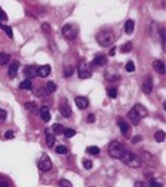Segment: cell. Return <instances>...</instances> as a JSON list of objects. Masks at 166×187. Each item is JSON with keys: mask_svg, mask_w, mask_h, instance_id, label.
<instances>
[{"mask_svg": "<svg viewBox=\"0 0 166 187\" xmlns=\"http://www.w3.org/2000/svg\"><path fill=\"white\" fill-rule=\"evenodd\" d=\"M18 68H19V62L18 61H13L9 65V70H8V74H9V77L13 79V77H17V73H18Z\"/></svg>", "mask_w": 166, "mask_h": 187, "instance_id": "cell-12", "label": "cell"}, {"mask_svg": "<svg viewBox=\"0 0 166 187\" xmlns=\"http://www.w3.org/2000/svg\"><path fill=\"white\" fill-rule=\"evenodd\" d=\"M86 153H89V154H99V148L95 147V146H91V147H88L86 148Z\"/></svg>", "mask_w": 166, "mask_h": 187, "instance_id": "cell-31", "label": "cell"}, {"mask_svg": "<svg viewBox=\"0 0 166 187\" xmlns=\"http://www.w3.org/2000/svg\"><path fill=\"white\" fill-rule=\"evenodd\" d=\"M59 187H73V186H71V183L68 180H61L59 181Z\"/></svg>", "mask_w": 166, "mask_h": 187, "instance_id": "cell-38", "label": "cell"}, {"mask_svg": "<svg viewBox=\"0 0 166 187\" xmlns=\"http://www.w3.org/2000/svg\"><path fill=\"white\" fill-rule=\"evenodd\" d=\"M59 113L63 114L64 117H71V107L67 104V101H63V104L59 106Z\"/></svg>", "mask_w": 166, "mask_h": 187, "instance_id": "cell-10", "label": "cell"}, {"mask_svg": "<svg viewBox=\"0 0 166 187\" xmlns=\"http://www.w3.org/2000/svg\"><path fill=\"white\" fill-rule=\"evenodd\" d=\"M9 60H11V55H9V54H6V52H0V65L8 64Z\"/></svg>", "mask_w": 166, "mask_h": 187, "instance_id": "cell-23", "label": "cell"}, {"mask_svg": "<svg viewBox=\"0 0 166 187\" xmlns=\"http://www.w3.org/2000/svg\"><path fill=\"white\" fill-rule=\"evenodd\" d=\"M74 102H76V106L80 108V110H85V108L89 107V101H88V98H86V96H76Z\"/></svg>", "mask_w": 166, "mask_h": 187, "instance_id": "cell-8", "label": "cell"}, {"mask_svg": "<svg viewBox=\"0 0 166 187\" xmlns=\"http://www.w3.org/2000/svg\"><path fill=\"white\" fill-rule=\"evenodd\" d=\"M165 131H156V134H154V140L157 143H163L165 141Z\"/></svg>", "mask_w": 166, "mask_h": 187, "instance_id": "cell-24", "label": "cell"}, {"mask_svg": "<svg viewBox=\"0 0 166 187\" xmlns=\"http://www.w3.org/2000/svg\"><path fill=\"white\" fill-rule=\"evenodd\" d=\"M92 64H93V65H98V67L105 65V64H107V57H104V55H97V57L93 58Z\"/></svg>", "mask_w": 166, "mask_h": 187, "instance_id": "cell-16", "label": "cell"}, {"mask_svg": "<svg viewBox=\"0 0 166 187\" xmlns=\"http://www.w3.org/2000/svg\"><path fill=\"white\" fill-rule=\"evenodd\" d=\"M114 54H116V48H111V49H110V52H108V55H110V57H113Z\"/></svg>", "mask_w": 166, "mask_h": 187, "instance_id": "cell-46", "label": "cell"}, {"mask_svg": "<svg viewBox=\"0 0 166 187\" xmlns=\"http://www.w3.org/2000/svg\"><path fill=\"white\" fill-rule=\"evenodd\" d=\"M133 187H150V186L147 184V183H144V181H137Z\"/></svg>", "mask_w": 166, "mask_h": 187, "instance_id": "cell-43", "label": "cell"}, {"mask_svg": "<svg viewBox=\"0 0 166 187\" xmlns=\"http://www.w3.org/2000/svg\"><path fill=\"white\" fill-rule=\"evenodd\" d=\"M64 135L67 137V138H71V137L76 135V131L71 129V128H67V129H64Z\"/></svg>", "mask_w": 166, "mask_h": 187, "instance_id": "cell-32", "label": "cell"}, {"mask_svg": "<svg viewBox=\"0 0 166 187\" xmlns=\"http://www.w3.org/2000/svg\"><path fill=\"white\" fill-rule=\"evenodd\" d=\"M153 67H154V70L159 74H165V64H163V61H160V60H156V61L153 62Z\"/></svg>", "mask_w": 166, "mask_h": 187, "instance_id": "cell-15", "label": "cell"}, {"mask_svg": "<svg viewBox=\"0 0 166 187\" xmlns=\"http://www.w3.org/2000/svg\"><path fill=\"white\" fill-rule=\"evenodd\" d=\"M19 88L21 89H27V91H30V89H33V82L30 79H25V80H23L21 83H19Z\"/></svg>", "mask_w": 166, "mask_h": 187, "instance_id": "cell-22", "label": "cell"}, {"mask_svg": "<svg viewBox=\"0 0 166 187\" xmlns=\"http://www.w3.org/2000/svg\"><path fill=\"white\" fill-rule=\"evenodd\" d=\"M51 74V65H40L37 67V76L39 77H48Z\"/></svg>", "mask_w": 166, "mask_h": 187, "instance_id": "cell-13", "label": "cell"}, {"mask_svg": "<svg viewBox=\"0 0 166 187\" xmlns=\"http://www.w3.org/2000/svg\"><path fill=\"white\" fill-rule=\"evenodd\" d=\"M128 117L131 119V122H132L133 125H138V123H139V120H141V117L138 116V113L135 112V110H133V108H132L131 112L128 113Z\"/></svg>", "mask_w": 166, "mask_h": 187, "instance_id": "cell-17", "label": "cell"}, {"mask_svg": "<svg viewBox=\"0 0 166 187\" xmlns=\"http://www.w3.org/2000/svg\"><path fill=\"white\" fill-rule=\"evenodd\" d=\"M13 137H15L13 131H6V132H5V138H6V140H11V138H13Z\"/></svg>", "mask_w": 166, "mask_h": 187, "instance_id": "cell-39", "label": "cell"}, {"mask_svg": "<svg viewBox=\"0 0 166 187\" xmlns=\"http://www.w3.org/2000/svg\"><path fill=\"white\" fill-rule=\"evenodd\" d=\"M24 71L31 79V77H34L36 74H37V68H36V65H27V67L24 68Z\"/></svg>", "mask_w": 166, "mask_h": 187, "instance_id": "cell-20", "label": "cell"}, {"mask_svg": "<svg viewBox=\"0 0 166 187\" xmlns=\"http://www.w3.org/2000/svg\"><path fill=\"white\" fill-rule=\"evenodd\" d=\"M37 166H39V169L43 171V172H48V171L52 169V160L46 154H43L40 158V160H39V164H37Z\"/></svg>", "mask_w": 166, "mask_h": 187, "instance_id": "cell-6", "label": "cell"}, {"mask_svg": "<svg viewBox=\"0 0 166 187\" xmlns=\"http://www.w3.org/2000/svg\"><path fill=\"white\" fill-rule=\"evenodd\" d=\"M73 71H74V68L70 67V65H67V67L64 68V77H70V76L73 74Z\"/></svg>", "mask_w": 166, "mask_h": 187, "instance_id": "cell-33", "label": "cell"}, {"mask_svg": "<svg viewBox=\"0 0 166 187\" xmlns=\"http://www.w3.org/2000/svg\"><path fill=\"white\" fill-rule=\"evenodd\" d=\"M83 166H85L86 169H91L92 166H93V164H92L91 160H88V159H86V160H83Z\"/></svg>", "mask_w": 166, "mask_h": 187, "instance_id": "cell-40", "label": "cell"}, {"mask_svg": "<svg viewBox=\"0 0 166 187\" xmlns=\"http://www.w3.org/2000/svg\"><path fill=\"white\" fill-rule=\"evenodd\" d=\"M93 120H95V114H89V116H88V122H89V123H92Z\"/></svg>", "mask_w": 166, "mask_h": 187, "instance_id": "cell-44", "label": "cell"}, {"mask_svg": "<svg viewBox=\"0 0 166 187\" xmlns=\"http://www.w3.org/2000/svg\"><path fill=\"white\" fill-rule=\"evenodd\" d=\"M42 29H43V31H45V33H51V25H49V24H43V25H42Z\"/></svg>", "mask_w": 166, "mask_h": 187, "instance_id": "cell-42", "label": "cell"}, {"mask_svg": "<svg viewBox=\"0 0 166 187\" xmlns=\"http://www.w3.org/2000/svg\"><path fill=\"white\" fill-rule=\"evenodd\" d=\"M120 160L123 164L128 165V166H131V168H139V166L143 165L139 156H137V154L132 153V152H126V150L123 152V154H122Z\"/></svg>", "mask_w": 166, "mask_h": 187, "instance_id": "cell-1", "label": "cell"}, {"mask_svg": "<svg viewBox=\"0 0 166 187\" xmlns=\"http://www.w3.org/2000/svg\"><path fill=\"white\" fill-rule=\"evenodd\" d=\"M125 152V147H123V144L119 141H111L108 146V154L111 158L114 159H120L122 154Z\"/></svg>", "mask_w": 166, "mask_h": 187, "instance_id": "cell-3", "label": "cell"}, {"mask_svg": "<svg viewBox=\"0 0 166 187\" xmlns=\"http://www.w3.org/2000/svg\"><path fill=\"white\" fill-rule=\"evenodd\" d=\"M92 76V68L88 62H80L79 64V77L80 79H89Z\"/></svg>", "mask_w": 166, "mask_h": 187, "instance_id": "cell-5", "label": "cell"}, {"mask_svg": "<svg viewBox=\"0 0 166 187\" xmlns=\"http://www.w3.org/2000/svg\"><path fill=\"white\" fill-rule=\"evenodd\" d=\"M24 107L27 108V110H30V112H37V104H36V102H25V104H24Z\"/></svg>", "mask_w": 166, "mask_h": 187, "instance_id": "cell-28", "label": "cell"}, {"mask_svg": "<svg viewBox=\"0 0 166 187\" xmlns=\"http://www.w3.org/2000/svg\"><path fill=\"white\" fill-rule=\"evenodd\" d=\"M64 129H65V128H64L61 123H55L53 126H52V131H53L57 135H59V134H64Z\"/></svg>", "mask_w": 166, "mask_h": 187, "instance_id": "cell-26", "label": "cell"}, {"mask_svg": "<svg viewBox=\"0 0 166 187\" xmlns=\"http://www.w3.org/2000/svg\"><path fill=\"white\" fill-rule=\"evenodd\" d=\"M55 89H57V85L53 83V82H48L45 86V91L46 94H52V92H55Z\"/></svg>", "mask_w": 166, "mask_h": 187, "instance_id": "cell-25", "label": "cell"}, {"mask_svg": "<svg viewBox=\"0 0 166 187\" xmlns=\"http://www.w3.org/2000/svg\"><path fill=\"white\" fill-rule=\"evenodd\" d=\"M6 19H8V15H6L5 11L0 8V21H6Z\"/></svg>", "mask_w": 166, "mask_h": 187, "instance_id": "cell-41", "label": "cell"}, {"mask_svg": "<svg viewBox=\"0 0 166 187\" xmlns=\"http://www.w3.org/2000/svg\"><path fill=\"white\" fill-rule=\"evenodd\" d=\"M55 152H57L58 154H67L68 153V148L65 147V146H57V147H55Z\"/></svg>", "mask_w": 166, "mask_h": 187, "instance_id": "cell-29", "label": "cell"}, {"mask_svg": "<svg viewBox=\"0 0 166 187\" xmlns=\"http://www.w3.org/2000/svg\"><path fill=\"white\" fill-rule=\"evenodd\" d=\"M133 110L138 113L139 117H144V116H147V113H148L147 108L144 107V106H141V104H135V106H133Z\"/></svg>", "mask_w": 166, "mask_h": 187, "instance_id": "cell-19", "label": "cell"}, {"mask_svg": "<svg viewBox=\"0 0 166 187\" xmlns=\"http://www.w3.org/2000/svg\"><path fill=\"white\" fill-rule=\"evenodd\" d=\"M0 29L3 30L6 34H8V37H11V39L13 37V31H12V29L9 27V25H3V24H0Z\"/></svg>", "mask_w": 166, "mask_h": 187, "instance_id": "cell-27", "label": "cell"}, {"mask_svg": "<svg viewBox=\"0 0 166 187\" xmlns=\"http://www.w3.org/2000/svg\"><path fill=\"white\" fill-rule=\"evenodd\" d=\"M117 125H119V128H120V131H122V134L125 137H128V134H129V123L126 122V120H123V119H117Z\"/></svg>", "mask_w": 166, "mask_h": 187, "instance_id": "cell-11", "label": "cell"}, {"mask_svg": "<svg viewBox=\"0 0 166 187\" xmlns=\"http://www.w3.org/2000/svg\"><path fill=\"white\" fill-rule=\"evenodd\" d=\"M97 40L101 46H108L114 42V33L111 30H103L97 34Z\"/></svg>", "mask_w": 166, "mask_h": 187, "instance_id": "cell-2", "label": "cell"}, {"mask_svg": "<svg viewBox=\"0 0 166 187\" xmlns=\"http://www.w3.org/2000/svg\"><path fill=\"white\" fill-rule=\"evenodd\" d=\"M46 143H48L49 147L55 146V135H53V132L51 129H46Z\"/></svg>", "mask_w": 166, "mask_h": 187, "instance_id": "cell-14", "label": "cell"}, {"mask_svg": "<svg viewBox=\"0 0 166 187\" xmlns=\"http://www.w3.org/2000/svg\"><path fill=\"white\" fill-rule=\"evenodd\" d=\"M139 140H141V137H133V138H132V143H138Z\"/></svg>", "mask_w": 166, "mask_h": 187, "instance_id": "cell-47", "label": "cell"}, {"mask_svg": "<svg viewBox=\"0 0 166 187\" xmlns=\"http://www.w3.org/2000/svg\"><path fill=\"white\" fill-rule=\"evenodd\" d=\"M133 29H135V23L132 21V19H128L125 23V31L126 34H132L133 33Z\"/></svg>", "mask_w": 166, "mask_h": 187, "instance_id": "cell-21", "label": "cell"}, {"mask_svg": "<svg viewBox=\"0 0 166 187\" xmlns=\"http://www.w3.org/2000/svg\"><path fill=\"white\" fill-rule=\"evenodd\" d=\"M108 96L110 98H116V96H117V89H116V88H110L108 89Z\"/></svg>", "mask_w": 166, "mask_h": 187, "instance_id": "cell-36", "label": "cell"}, {"mask_svg": "<svg viewBox=\"0 0 166 187\" xmlns=\"http://www.w3.org/2000/svg\"><path fill=\"white\" fill-rule=\"evenodd\" d=\"M143 92H145V94H151V91H153V80H151V77L150 76H147L145 77V80L143 82Z\"/></svg>", "mask_w": 166, "mask_h": 187, "instance_id": "cell-9", "label": "cell"}, {"mask_svg": "<svg viewBox=\"0 0 166 187\" xmlns=\"http://www.w3.org/2000/svg\"><path fill=\"white\" fill-rule=\"evenodd\" d=\"M79 33V29H77V25L76 24H65L63 27V34L67 37V39H76V36Z\"/></svg>", "mask_w": 166, "mask_h": 187, "instance_id": "cell-4", "label": "cell"}, {"mask_svg": "<svg viewBox=\"0 0 166 187\" xmlns=\"http://www.w3.org/2000/svg\"><path fill=\"white\" fill-rule=\"evenodd\" d=\"M39 113H40L42 120H45V122H49V120H51V112H49L48 107H42Z\"/></svg>", "mask_w": 166, "mask_h": 187, "instance_id": "cell-18", "label": "cell"}, {"mask_svg": "<svg viewBox=\"0 0 166 187\" xmlns=\"http://www.w3.org/2000/svg\"><path fill=\"white\" fill-rule=\"evenodd\" d=\"M125 68H126V71L132 73V71H135V64H133L132 61H128L126 62V65H125Z\"/></svg>", "mask_w": 166, "mask_h": 187, "instance_id": "cell-34", "label": "cell"}, {"mask_svg": "<svg viewBox=\"0 0 166 187\" xmlns=\"http://www.w3.org/2000/svg\"><path fill=\"white\" fill-rule=\"evenodd\" d=\"M0 187H9V186H8V183H5V181H0Z\"/></svg>", "mask_w": 166, "mask_h": 187, "instance_id": "cell-48", "label": "cell"}, {"mask_svg": "<svg viewBox=\"0 0 166 187\" xmlns=\"http://www.w3.org/2000/svg\"><path fill=\"white\" fill-rule=\"evenodd\" d=\"M139 159H141V162H143V164L148 165V166H156V164H157L156 158L153 156V154H150L148 152H143L141 156H139Z\"/></svg>", "mask_w": 166, "mask_h": 187, "instance_id": "cell-7", "label": "cell"}, {"mask_svg": "<svg viewBox=\"0 0 166 187\" xmlns=\"http://www.w3.org/2000/svg\"><path fill=\"white\" fill-rule=\"evenodd\" d=\"M108 80H119V76H107Z\"/></svg>", "mask_w": 166, "mask_h": 187, "instance_id": "cell-45", "label": "cell"}, {"mask_svg": "<svg viewBox=\"0 0 166 187\" xmlns=\"http://www.w3.org/2000/svg\"><path fill=\"white\" fill-rule=\"evenodd\" d=\"M148 186H150V187H163V184H162L160 181H157V180H154V178H153V180L150 181Z\"/></svg>", "mask_w": 166, "mask_h": 187, "instance_id": "cell-35", "label": "cell"}, {"mask_svg": "<svg viewBox=\"0 0 166 187\" xmlns=\"http://www.w3.org/2000/svg\"><path fill=\"white\" fill-rule=\"evenodd\" d=\"M6 117H8V113H6V110L0 108V122H5Z\"/></svg>", "mask_w": 166, "mask_h": 187, "instance_id": "cell-37", "label": "cell"}, {"mask_svg": "<svg viewBox=\"0 0 166 187\" xmlns=\"http://www.w3.org/2000/svg\"><path fill=\"white\" fill-rule=\"evenodd\" d=\"M131 49H132V43H131V42H126L125 45L120 48V52H123V54H128V52H131Z\"/></svg>", "mask_w": 166, "mask_h": 187, "instance_id": "cell-30", "label": "cell"}]
</instances>
